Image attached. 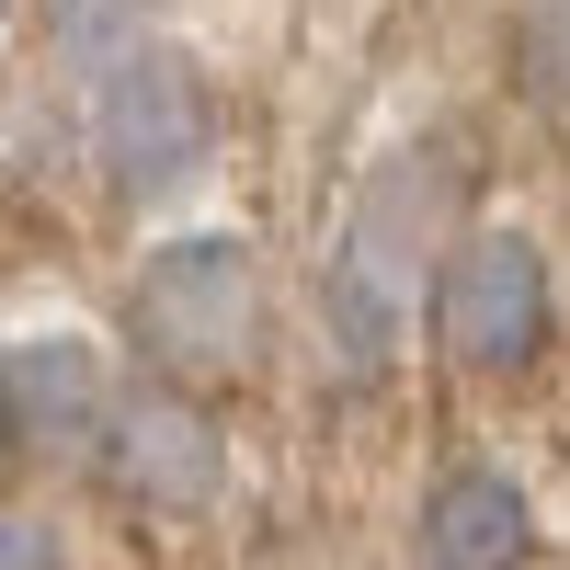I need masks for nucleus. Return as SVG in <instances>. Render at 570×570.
<instances>
[{"instance_id": "nucleus-1", "label": "nucleus", "mask_w": 570, "mask_h": 570, "mask_svg": "<svg viewBox=\"0 0 570 570\" xmlns=\"http://www.w3.org/2000/svg\"><path fill=\"white\" fill-rule=\"evenodd\" d=\"M456 195H468L456 149H400V160H376V183L354 195L343 240H331V263H320V320H331L343 376H376L400 354V331L422 308V274L445 263Z\"/></svg>"}, {"instance_id": "nucleus-2", "label": "nucleus", "mask_w": 570, "mask_h": 570, "mask_svg": "<svg viewBox=\"0 0 570 570\" xmlns=\"http://www.w3.org/2000/svg\"><path fill=\"white\" fill-rule=\"evenodd\" d=\"M126 331L149 354V376H171V389L252 376V354H263V263H252V240H228V228L160 240L126 285Z\"/></svg>"}, {"instance_id": "nucleus-3", "label": "nucleus", "mask_w": 570, "mask_h": 570, "mask_svg": "<svg viewBox=\"0 0 570 570\" xmlns=\"http://www.w3.org/2000/svg\"><path fill=\"white\" fill-rule=\"evenodd\" d=\"M91 160H104V183L126 206L183 195V183L217 160V104H206V80H195L183 46L137 35L126 58L91 69Z\"/></svg>"}, {"instance_id": "nucleus-4", "label": "nucleus", "mask_w": 570, "mask_h": 570, "mask_svg": "<svg viewBox=\"0 0 570 570\" xmlns=\"http://www.w3.org/2000/svg\"><path fill=\"white\" fill-rule=\"evenodd\" d=\"M548 252L525 240V228H480V240H456L445 274H434V331H445V354L468 376H513V365H537L548 354Z\"/></svg>"}, {"instance_id": "nucleus-5", "label": "nucleus", "mask_w": 570, "mask_h": 570, "mask_svg": "<svg viewBox=\"0 0 570 570\" xmlns=\"http://www.w3.org/2000/svg\"><path fill=\"white\" fill-rule=\"evenodd\" d=\"M91 468H104V491L137 502V513H206L217 502V422L195 411V389H126L104 411V434H91Z\"/></svg>"}, {"instance_id": "nucleus-6", "label": "nucleus", "mask_w": 570, "mask_h": 570, "mask_svg": "<svg viewBox=\"0 0 570 570\" xmlns=\"http://www.w3.org/2000/svg\"><path fill=\"white\" fill-rule=\"evenodd\" d=\"M104 354L80 343V331H35V343H12V422H23V456H91V434H104Z\"/></svg>"}, {"instance_id": "nucleus-7", "label": "nucleus", "mask_w": 570, "mask_h": 570, "mask_svg": "<svg viewBox=\"0 0 570 570\" xmlns=\"http://www.w3.org/2000/svg\"><path fill=\"white\" fill-rule=\"evenodd\" d=\"M525 559V491L491 468H445L422 491V570H513Z\"/></svg>"}, {"instance_id": "nucleus-8", "label": "nucleus", "mask_w": 570, "mask_h": 570, "mask_svg": "<svg viewBox=\"0 0 570 570\" xmlns=\"http://www.w3.org/2000/svg\"><path fill=\"white\" fill-rule=\"evenodd\" d=\"M513 80H525V104L570 115V0H525L513 12Z\"/></svg>"}, {"instance_id": "nucleus-9", "label": "nucleus", "mask_w": 570, "mask_h": 570, "mask_svg": "<svg viewBox=\"0 0 570 570\" xmlns=\"http://www.w3.org/2000/svg\"><path fill=\"white\" fill-rule=\"evenodd\" d=\"M46 35H58V58L104 69V58H126L149 35V0H46Z\"/></svg>"}, {"instance_id": "nucleus-10", "label": "nucleus", "mask_w": 570, "mask_h": 570, "mask_svg": "<svg viewBox=\"0 0 570 570\" xmlns=\"http://www.w3.org/2000/svg\"><path fill=\"white\" fill-rule=\"evenodd\" d=\"M0 570H69L58 525H35V513H0Z\"/></svg>"}, {"instance_id": "nucleus-11", "label": "nucleus", "mask_w": 570, "mask_h": 570, "mask_svg": "<svg viewBox=\"0 0 570 570\" xmlns=\"http://www.w3.org/2000/svg\"><path fill=\"white\" fill-rule=\"evenodd\" d=\"M23 456V422H12V354H0V468Z\"/></svg>"}, {"instance_id": "nucleus-12", "label": "nucleus", "mask_w": 570, "mask_h": 570, "mask_svg": "<svg viewBox=\"0 0 570 570\" xmlns=\"http://www.w3.org/2000/svg\"><path fill=\"white\" fill-rule=\"evenodd\" d=\"M0 23H12V0H0Z\"/></svg>"}]
</instances>
